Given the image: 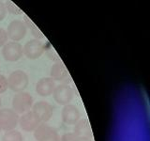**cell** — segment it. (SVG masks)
Masks as SVG:
<instances>
[{"mask_svg": "<svg viewBox=\"0 0 150 141\" xmlns=\"http://www.w3.org/2000/svg\"><path fill=\"white\" fill-rule=\"evenodd\" d=\"M8 79V86L14 92H22L28 87L29 78L28 75L22 70H16L12 72Z\"/></svg>", "mask_w": 150, "mask_h": 141, "instance_id": "1", "label": "cell"}, {"mask_svg": "<svg viewBox=\"0 0 150 141\" xmlns=\"http://www.w3.org/2000/svg\"><path fill=\"white\" fill-rule=\"evenodd\" d=\"M33 106V97L28 92L16 93L12 99V109L17 114H25L30 111Z\"/></svg>", "mask_w": 150, "mask_h": 141, "instance_id": "2", "label": "cell"}, {"mask_svg": "<svg viewBox=\"0 0 150 141\" xmlns=\"http://www.w3.org/2000/svg\"><path fill=\"white\" fill-rule=\"evenodd\" d=\"M19 123V115L11 108L0 109V126L5 131H11Z\"/></svg>", "mask_w": 150, "mask_h": 141, "instance_id": "3", "label": "cell"}, {"mask_svg": "<svg viewBox=\"0 0 150 141\" xmlns=\"http://www.w3.org/2000/svg\"><path fill=\"white\" fill-rule=\"evenodd\" d=\"M2 56L8 62H16L23 56L22 44L17 41L7 42L2 47Z\"/></svg>", "mask_w": 150, "mask_h": 141, "instance_id": "4", "label": "cell"}, {"mask_svg": "<svg viewBox=\"0 0 150 141\" xmlns=\"http://www.w3.org/2000/svg\"><path fill=\"white\" fill-rule=\"evenodd\" d=\"M53 96L54 101L60 105H67L72 101L74 97V91L72 88L66 84L58 85L55 87Z\"/></svg>", "mask_w": 150, "mask_h": 141, "instance_id": "5", "label": "cell"}, {"mask_svg": "<svg viewBox=\"0 0 150 141\" xmlns=\"http://www.w3.org/2000/svg\"><path fill=\"white\" fill-rule=\"evenodd\" d=\"M27 32L26 25L23 21L20 20H13L9 23L7 29L8 37L13 41H19L23 40L25 37Z\"/></svg>", "mask_w": 150, "mask_h": 141, "instance_id": "6", "label": "cell"}, {"mask_svg": "<svg viewBox=\"0 0 150 141\" xmlns=\"http://www.w3.org/2000/svg\"><path fill=\"white\" fill-rule=\"evenodd\" d=\"M31 111L39 118L40 122H46L53 117L54 109L52 105L45 101H39L33 105Z\"/></svg>", "mask_w": 150, "mask_h": 141, "instance_id": "7", "label": "cell"}, {"mask_svg": "<svg viewBox=\"0 0 150 141\" xmlns=\"http://www.w3.org/2000/svg\"><path fill=\"white\" fill-rule=\"evenodd\" d=\"M23 55H25L27 58L29 59H37L40 58L44 52V46L42 44V42L39 40L33 39L27 41L23 46Z\"/></svg>", "mask_w": 150, "mask_h": 141, "instance_id": "8", "label": "cell"}, {"mask_svg": "<svg viewBox=\"0 0 150 141\" xmlns=\"http://www.w3.org/2000/svg\"><path fill=\"white\" fill-rule=\"evenodd\" d=\"M41 123L34 113L31 110L28 111L25 114H23L19 118V124H20L21 128L25 132H33L37 129V127Z\"/></svg>", "mask_w": 150, "mask_h": 141, "instance_id": "9", "label": "cell"}, {"mask_svg": "<svg viewBox=\"0 0 150 141\" xmlns=\"http://www.w3.org/2000/svg\"><path fill=\"white\" fill-rule=\"evenodd\" d=\"M62 120L67 125H75L80 120L81 113L78 108L73 105H64L62 112H61Z\"/></svg>", "mask_w": 150, "mask_h": 141, "instance_id": "10", "label": "cell"}, {"mask_svg": "<svg viewBox=\"0 0 150 141\" xmlns=\"http://www.w3.org/2000/svg\"><path fill=\"white\" fill-rule=\"evenodd\" d=\"M55 87V82L51 77H44L38 81L36 85V92L40 96L47 97L54 93Z\"/></svg>", "mask_w": 150, "mask_h": 141, "instance_id": "11", "label": "cell"}, {"mask_svg": "<svg viewBox=\"0 0 150 141\" xmlns=\"http://www.w3.org/2000/svg\"><path fill=\"white\" fill-rule=\"evenodd\" d=\"M51 78L54 81H63L68 78V72L62 63H54L51 69Z\"/></svg>", "mask_w": 150, "mask_h": 141, "instance_id": "12", "label": "cell"}, {"mask_svg": "<svg viewBox=\"0 0 150 141\" xmlns=\"http://www.w3.org/2000/svg\"><path fill=\"white\" fill-rule=\"evenodd\" d=\"M74 134L78 137H90L91 132L89 123L86 120H80L74 127Z\"/></svg>", "mask_w": 150, "mask_h": 141, "instance_id": "13", "label": "cell"}, {"mask_svg": "<svg viewBox=\"0 0 150 141\" xmlns=\"http://www.w3.org/2000/svg\"><path fill=\"white\" fill-rule=\"evenodd\" d=\"M23 135L19 131L11 130L3 135L2 141H23Z\"/></svg>", "mask_w": 150, "mask_h": 141, "instance_id": "14", "label": "cell"}, {"mask_svg": "<svg viewBox=\"0 0 150 141\" xmlns=\"http://www.w3.org/2000/svg\"><path fill=\"white\" fill-rule=\"evenodd\" d=\"M41 141H60V136L54 128H52Z\"/></svg>", "mask_w": 150, "mask_h": 141, "instance_id": "15", "label": "cell"}, {"mask_svg": "<svg viewBox=\"0 0 150 141\" xmlns=\"http://www.w3.org/2000/svg\"><path fill=\"white\" fill-rule=\"evenodd\" d=\"M8 88V79L4 75L0 74V94L6 92V90Z\"/></svg>", "mask_w": 150, "mask_h": 141, "instance_id": "16", "label": "cell"}, {"mask_svg": "<svg viewBox=\"0 0 150 141\" xmlns=\"http://www.w3.org/2000/svg\"><path fill=\"white\" fill-rule=\"evenodd\" d=\"M60 141H78V136L74 133H67L61 136Z\"/></svg>", "mask_w": 150, "mask_h": 141, "instance_id": "17", "label": "cell"}, {"mask_svg": "<svg viewBox=\"0 0 150 141\" xmlns=\"http://www.w3.org/2000/svg\"><path fill=\"white\" fill-rule=\"evenodd\" d=\"M8 39V37L7 34V31L3 29V28H0V47H3L7 43Z\"/></svg>", "mask_w": 150, "mask_h": 141, "instance_id": "18", "label": "cell"}, {"mask_svg": "<svg viewBox=\"0 0 150 141\" xmlns=\"http://www.w3.org/2000/svg\"><path fill=\"white\" fill-rule=\"evenodd\" d=\"M7 11H8V8L6 6V4L3 2H0V22L4 20L5 17H6Z\"/></svg>", "mask_w": 150, "mask_h": 141, "instance_id": "19", "label": "cell"}, {"mask_svg": "<svg viewBox=\"0 0 150 141\" xmlns=\"http://www.w3.org/2000/svg\"><path fill=\"white\" fill-rule=\"evenodd\" d=\"M78 141H92L90 137H78Z\"/></svg>", "mask_w": 150, "mask_h": 141, "instance_id": "20", "label": "cell"}, {"mask_svg": "<svg viewBox=\"0 0 150 141\" xmlns=\"http://www.w3.org/2000/svg\"><path fill=\"white\" fill-rule=\"evenodd\" d=\"M0 106H1V99H0Z\"/></svg>", "mask_w": 150, "mask_h": 141, "instance_id": "21", "label": "cell"}, {"mask_svg": "<svg viewBox=\"0 0 150 141\" xmlns=\"http://www.w3.org/2000/svg\"><path fill=\"white\" fill-rule=\"evenodd\" d=\"M1 130H2V129H1V126H0V132H1Z\"/></svg>", "mask_w": 150, "mask_h": 141, "instance_id": "22", "label": "cell"}]
</instances>
